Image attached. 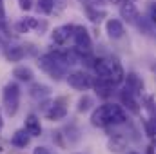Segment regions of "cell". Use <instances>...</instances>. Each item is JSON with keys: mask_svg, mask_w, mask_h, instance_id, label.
<instances>
[{"mask_svg": "<svg viewBox=\"0 0 156 154\" xmlns=\"http://www.w3.org/2000/svg\"><path fill=\"white\" fill-rule=\"evenodd\" d=\"M127 121L125 111L116 103H104L93 111L91 123L94 127H109V125H122Z\"/></svg>", "mask_w": 156, "mask_h": 154, "instance_id": "obj_1", "label": "cell"}, {"mask_svg": "<svg viewBox=\"0 0 156 154\" xmlns=\"http://www.w3.org/2000/svg\"><path fill=\"white\" fill-rule=\"evenodd\" d=\"M38 65L42 71H45L47 75L55 80H60L62 76H66L67 71V60L62 53H49L38 58Z\"/></svg>", "mask_w": 156, "mask_h": 154, "instance_id": "obj_2", "label": "cell"}, {"mask_svg": "<svg viewBox=\"0 0 156 154\" xmlns=\"http://www.w3.org/2000/svg\"><path fill=\"white\" fill-rule=\"evenodd\" d=\"M2 105L7 116H15L18 113L20 107V87L15 82L5 83L4 91H2Z\"/></svg>", "mask_w": 156, "mask_h": 154, "instance_id": "obj_3", "label": "cell"}, {"mask_svg": "<svg viewBox=\"0 0 156 154\" xmlns=\"http://www.w3.org/2000/svg\"><path fill=\"white\" fill-rule=\"evenodd\" d=\"M42 111L44 116L51 121H58V120H64L67 116V103H66V98H56L53 102H44L42 105Z\"/></svg>", "mask_w": 156, "mask_h": 154, "instance_id": "obj_4", "label": "cell"}, {"mask_svg": "<svg viewBox=\"0 0 156 154\" xmlns=\"http://www.w3.org/2000/svg\"><path fill=\"white\" fill-rule=\"evenodd\" d=\"M67 83H69V87H73L76 91H89L94 85V78L85 71H75V73L67 75Z\"/></svg>", "mask_w": 156, "mask_h": 154, "instance_id": "obj_5", "label": "cell"}, {"mask_svg": "<svg viewBox=\"0 0 156 154\" xmlns=\"http://www.w3.org/2000/svg\"><path fill=\"white\" fill-rule=\"evenodd\" d=\"M107 80H111L115 85H120L125 82V71L122 67V64L118 62V58H107Z\"/></svg>", "mask_w": 156, "mask_h": 154, "instance_id": "obj_6", "label": "cell"}, {"mask_svg": "<svg viewBox=\"0 0 156 154\" xmlns=\"http://www.w3.org/2000/svg\"><path fill=\"white\" fill-rule=\"evenodd\" d=\"M45 22H38V18H33V16H26L22 20H18L15 24V31L16 33H29L31 29H37V31H42L45 29Z\"/></svg>", "mask_w": 156, "mask_h": 154, "instance_id": "obj_7", "label": "cell"}, {"mask_svg": "<svg viewBox=\"0 0 156 154\" xmlns=\"http://www.w3.org/2000/svg\"><path fill=\"white\" fill-rule=\"evenodd\" d=\"M73 38H75V45H76L78 49H82V51H91L93 42H91V37H89V33H87L85 27H80V26L75 27Z\"/></svg>", "mask_w": 156, "mask_h": 154, "instance_id": "obj_8", "label": "cell"}, {"mask_svg": "<svg viewBox=\"0 0 156 154\" xmlns=\"http://www.w3.org/2000/svg\"><path fill=\"white\" fill-rule=\"evenodd\" d=\"M120 16L125 22H129V24L136 22V18H138V7L134 5L133 0H123L120 4Z\"/></svg>", "mask_w": 156, "mask_h": 154, "instance_id": "obj_9", "label": "cell"}, {"mask_svg": "<svg viewBox=\"0 0 156 154\" xmlns=\"http://www.w3.org/2000/svg\"><path fill=\"white\" fill-rule=\"evenodd\" d=\"M73 31H75V26H60L51 33V40L56 45H64L69 40V37H73Z\"/></svg>", "mask_w": 156, "mask_h": 154, "instance_id": "obj_10", "label": "cell"}, {"mask_svg": "<svg viewBox=\"0 0 156 154\" xmlns=\"http://www.w3.org/2000/svg\"><path fill=\"white\" fill-rule=\"evenodd\" d=\"M105 33L111 40H120L123 37L125 29H123V24L118 20V18H109L105 22Z\"/></svg>", "mask_w": 156, "mask_h": 154, "instance_id": "obj_11", "label": "cell"}, {"mask_svg": "<svg viewBox=\"0 0 156 154\" xmlns=\"http://www.w3.org/2000/svg\"><path fill=\"white\" fill-rule=\"evenodd\" d=\"M125 85H127L125 89L131 91L134 96L144 93V82H142V78L138 76L136 73H127L125 75Z\"/></svg>", "mask_w": 156, "mask_h": 154, "instance_id": "obj_12", "label": "cell"}, {"mask_svg": "<svg viewBox=\"0 0 156 154\" xmlns=\"http://www.w3.org/2000/svg\"><path fill=\"white\" fill-rule=\"evenodd\" d=\"M127 149V138L122 136V134H113L109 140H107V151L113 154H120Z\"/></svg>", "mask_w": 156, "mask_h": 154, "instance_id": "obj_13", "label": "cell"}, {"mask_svg": "<svg viewBox=\"0 0 156 154\" xmlns=\"http://www.w3.org/2000/svg\"><path fill=\"white\" fill-rule=\"evenodd\" d=\"M93 87L96 89V94H98L100 98H109V96L113 94L115 83H113L111 80H107V78H98V80H94V85H93Z\"/></svg>", "mask_w": 156, "mask_h": 154, "instance_id": "obj_14", "label": "cell"}, {"mask_svg": "<svg viewBox=\"0 0 156 154\" xmlns=\"http://www.w3.org/2000/svg\"><path fill=\"white\" fill-rule=\"evenodd\" d=\"M31 138H33V136H31L26 129H20V131H16V132L13 134V138H11V145L16 147V149H24V147L29 145Z\"/></svg>", "mask_w": 156, "mask_h": 154, "instance_id": "obj_15", "label": "cell"}, {"mask_svg": "<svg viewBox=\"0 0 156 154\" xmlns=\"http://www.w3.org/2000/svg\"><path fill=\"white\" fill-rule=\"evenodd\" d=\"M24 129L35 138V136H40L42 134V125H40V118L37 114H27L26 118V123H24Z\"/></svg>", "mask_w": 156, "mask_h": 154, "instance_id": "obj_16", "label": "cell"}, {"mask_svg": "<svg viewBox=\"0 0 156 154\" xmlns=\"http://www.w3.org/2000/svg\"><path fill=\"white\" fill-rule=\"evenodd\" d=\"M120 98H122V103H123L133 114H138V113H140V105H138V102H136V98H134V94H133L131 91L123 89L122 94H120Z\"/></svg>", "mask_w": 156, "mask_h": 154, "instance_id": "obj_17", "label": "cell"}, {"mask_svg": "<svg viewBox=\"0 0 156 154\" xmlns=\"http://www.w3.org/2000/svg\"><path fill=\"white\" fill-rule=\"evenodd\" d=\"M51 94V87L49 85H44V83H33L31 87H29V96L31 98H35V100H44V98H47Z\"/></svg>", "mask_w": 156, "mask_h": 154, "instance_id": "obj_18", "label": "cell"}, {"mask_svg": "<svg viewBox=\"0 0 156 154\" xmlns=\"http://www.w3.org/2000/svg\"><path fill=\"white\" fill-rule=\"evenodd\" d=\"M13 76L16 78L18 82H31L35 75H33V71H31L29 67H26V65H18V67L13 69Z\"/></svg>", "mask_w": 156, "mask_h": 154, "instance_id": "obj_19", "label": "cell"}, {"mask_svg": "<svg viewBox=\"0 0 156 154\" xmlns=\"http://www.w3.org/2000/svg\"><path fill=\"white\" fill-rule=\"evenodd\" d=\"M24 56H26L24 47H11L5 51V60H9V62H20Z\"/></svg>", "mask_w": 156, "mask_h": 154, "instance_id": "obj_20", "label": "cell"}, {"mask_svg": "<svg viewBox=\"0 0 156 154\" xmlns=\"http://www.w3.org/2000/svg\"><path fill=\"white\" fill-rule=\"evenodd\" d=\"M93 103H94V102H93V98H91V96H87V94H83V96L78 100L76 111H78V113H87V111L93 107Z\"/></svg>", "mask_w": 156, "mask_h": 154, "instance_id": "obj_21", "label": "cell"}, {"mask_svg": "<svg viewBox=\"0 0 156 154\" xmlns=\"http://www.w3.org/2000/svg\"><path fill=\"white\" fill-rule=\"evenodd\" d=\"M38 11L44 15H51L55 9V0H38Z\"/></svg>", "mask_w": 156, "mask_h": 154, "instance_id": "obj_22", "label": "cell"}, {"mask_svg": "<svg viewBox=\"0 0 156 154\" xmlns=\"http://www.w3.org/2000/svg\"><path fill=\"white\" fill-rule=\"evenodd\" d=\"M144 107H145V111L149 113V118H151V120H156V102L151 96H147V98L144 100Z\"/></svg>", "mask_w": 156, "mask_h": 154, "instance_id": "obj_23", "label": "cell"}, {"mask_svg": "<svg viewBox=\"0 0 156 154\" xmlns=\"http://www.w3.org/2000/svg\"><path fill=\"white\" fill-rule=\"evenodd\" d=\"M0 38H2V40H7V38H11V33H9V27L5 26V22H0Z\"/></svg>", "mask_w": 156, "mask_h": 154, "instance_id": "obj_24", "label": "cell"}, {"mask_svg": "<svg viewBox=\"0 0 156 154\" xmlns=\"http://www.w3.org/2000/svg\"><path fill=\"white\" fill-rule=\"evenodd\" d=\"M18 5L22 11H29L33 7V0H18Z\"/></svg>", "mask_w": 156, "mask_h": 154, "instance_id": "obj_25", "label": "cell"}, {"mask_svg": "<svg viewBox=\"0 0 156 154\" xmlns=\"http://www.w3.org/2000/svg\"><path fill=\"white\" fill-rule=\"evenodd\" d=\"M149 18H151V22L156 26V4H153L151 9H149Z\"/></svg>", "mask_w": 156, "mask_h": 154, "instance_id": "obj_26", "label": "cell"}, {"mask_svg": "<svg viewBox=\"0 0 156 154\" xmlns=\"http://www.w3.org/2000/svg\"><path fill=\"white\" fill-rule=\"evenodd\" d=\"M33 154H53L47 147H37L35 151H33Z\"/></svg>", "mask_w": 156, "mask_h": 154, "instance_id": "obj_27", "label": "cell"}, {"mask_svg": "<svg viewBox=\"0 0 156 154\" xmlns=\"http://www.w3.org/2000/svg\"><path fill=\"white\" fill-rule=\"evenodd\" d=\"M4 20H5V9H4V4L0 0V22H4Z\"/></svg>", "mask_w": 156, "mask_h": 154, "instance_id": "obj_28", "label": "cell"}, {"mask_svg": "<svg viewBox=\"0 0 156 154\" xmlns=\"http://www.w3.org/2000/svg\"><path fill=\"white\" fill-rule=\"evenodd\" d=\"M147 154H154V147H147Z\"/></svg>", "mask_w": 156, "mask_h": 154, "instance_id": "obj_29", "label": "cell"}, {"mask_svg": "<svg viewBox=\"0 0 156 154\" xmlns=\"http://www.w3.org/2000/svg\"><path fill=\"white\" fill-rule=\"evenodd\" d=\"M2 127H4V120H2V113H0V131H2Z\"/></svg>", "mask_w": 156, "mask_h": 154, "instance_id": "obj_30", "label": "cell"}, {"mask_svg": "<svg viewBox=\"0 0 156 154\" xmlns=\"http://www.w3.org/2000/svg\"><path fill=\"white\" fill-rule=\"evenodd\" d=\"M109 2H115V4H122L123 0H109Z\"/></svg>", "mask_w": 156, "mask_h": 154, "instance_id": "obj_31", "label": "cell"}, {"mask_svg": "<svg viewBox=\"0 0 156 154\" xmlns=\"http://www.w3.org/2000/svg\"><path fill=\"white\" fill-rule=\"evenodd\" d=\"M125 154H140V152H136V151H129V152H125Z\"/></svg>", "mask_w": 156, "mask_h": 154, "instance_id": "obj_32", "label": "cell"}, {"mask_svg": "<svg viewBox=\"0 0 156 154\" xmlns=\"http://www.w3.org/2000/svg\"><path fill=\"white\" fill-rule=\"evenodd\" d=\"M154 151H156V149H154Z\"/></svg>", "mask_w": 156, "mask_h": 154, "instance_id": "obj_33", "label": "cell"}]
</instances>
